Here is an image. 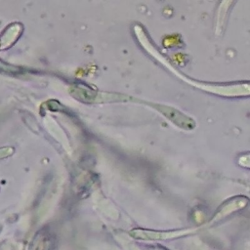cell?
Segmentation results:
<instances>
[{"instance_id":"obj_1","label":"cell","mask_w":250,"mask_h":250,"mask_svg":"<svg viewBox=\"0 0 250 250\" xmlns=\"http://www.w3.org/2000/svg\"><path fill=\"white\" fill-rule=\"evenodd\" d=\"M249 202L250 200L246 196L242 195H238L228 199L219 206V208L216 210V212L210 218V220L204 225V227L210 228L211 226L219 224L223 220L227 219L229 216L244 209L249 204Z\"/></svg>"},{"instance_id":"obj_2","label":"cell","mask_w":250,"mask_h":250,"mask_svg":"<svg viewBox=\"0 0 250 250\" xmlns=\"http://www.w3.org/2000/svg\"><path fill=\"white\" fill-rule=\"evenodd\" d=\"M198 229H185L177 230H167V231H155V230H146V229H135L131 231V234L138 239L146 240H167L178 238L196 232Z\"/></svg>"},{"instance_id":"obj_3","label":"cell","mask_w":250,"mask_h":250,"mask_svg":"<svg viewBox=\"0 0 250 250\" xmlns=\"http://www.w3.org/2000/svg\"><path fill=\"white\" fill-rule=\"evenodd\" d=\"M71 95L79 101L84 103H101V102H109V101H118L121 99L120 96L117 95H109L106 93L99 94L98 92H94L89 89H83L81 87H74L73 91H71Z\"/></svg>"},{"instance_id":"obj_4","label":"cell","mask_w":250,"mask_h":250,"mask_svg":"<svg viewBox=\"0 0 250 250\" xmlns=\"http://www.w3.org/2000/svg\"><path fill=\"white\" fill-rule=\"evenodd\" d=\"M237 163L239 166L250 170V152H245L240 154L238 156Z\"/></svg>"}]
</instances>
